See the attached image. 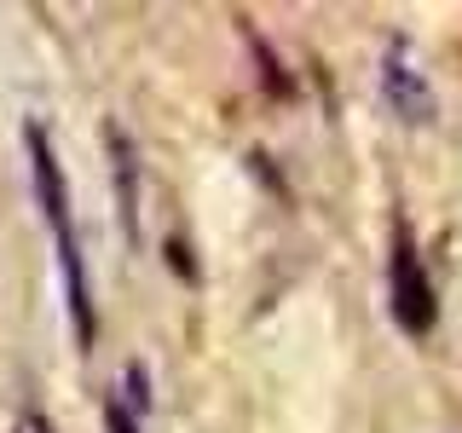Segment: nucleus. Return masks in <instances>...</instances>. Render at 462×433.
<instances>
[{
    "instance_id": "1",
    "label": "nucleus",
    "mask_w": 462,
    "mask_h": 433,
    "mask_svg": "<svg viewBox=\"0 0 462 433\" xmlns=\"http://www.w3.org/2000/svg\"><path fill=\"white\" fill-rule=\"evenodd\" d=\"M23 151H29V173H35L41 220H47L52 249H58V278H64L69 329H76L81 346H93V336H98V312H93V289H87V266H81V237H76V214H69L64 162H58V151H52V139H47V127H41V122L23 127Z\"/></svg>"
},
{
    "instance_id": "2",
    "label": "nucleus",
    "mask_w": 462,
    "mask_h": 433,
    "mask_svg": "<svg viewBox=\"0 0 462 433\" xmlns=\"http://www.w3.org/2000/svg\"><path fill=\"white\" fill-rule=\"evenodd\" d=\"M387 307H393V324L404 336H428L439 307H433V283H428V266L416 254V237L411 226H393V254H387Z\"/></svg>"
},
{
    "instance_id": "3",
    "label": "nucleus",
    "mask_w": 462,
    "mask_h": 433,
    "mask_svg": "<svg viewBox=\"0 0 462 433\" xmlns=\"http://www.w3.org/2000/svg\"><path fill=\"white\" fill-rule=\"evenodd\" d=\"M382 98H387V110L399 115V122H433V93H428V76L416 69V58L404 41H393L382 58Z\"/></svg>"
},
{
    "instance_id": "4",
    "label": "nucleus",
    "mask_w": 462,
    "mask_h": 433,
    "mask_svg": "<svg viewBox=\"0 0 462 433\" xmlns=\"http://www.w3.org/2000/svg\"><path fill=\"white\" fill-rule=\"evenodd\" d=\"M105 144H110V162H116V202H122V231H127V243H139V191H134V168H139V156H134V144H127L122 127H105Z\"/></svg>"
},
{
    "instance_id": "5",
    "label": "nucleus",
    "mask_w": 462,
    "mask_h": 433,
    "mask_svg": "<svg viewBox=\"0 0 462 433\" xmlns=\"http://www.w3.org/2000/svg\"><path fill=\"white\" fill-rule=\"evenodd\" d=\"M105 433H144V428H139V416L127 410L122 399H105Z\"/></svg>"
},
{
    "instance_id": "6",
    "label": "nucleus",
    "mask_w": 462,
    "mask_h": 433,
    "mask_svg": "<svg viewBox=\"0 0 462 433\" xmlns=\"http://www.w3.org/2000/svg\"><path fill=\"white\" fill-rule=\"evenodd\" d=\"M23 433H52V422H41V416H35V422H29Z\"/></svg>"
}]
</instances>
